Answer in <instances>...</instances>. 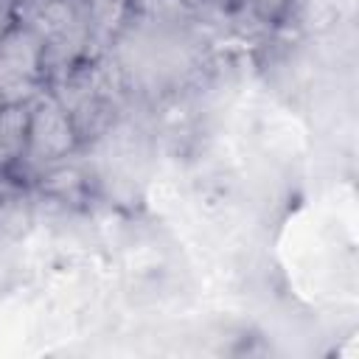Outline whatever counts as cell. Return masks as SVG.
<instances>
[{
	"label": "cell",
	"mask_w": 359,
	"mask_h": 359,
	"mask_svg": "<svg viewBox=\"0 0 359 359\" xmlns=\"http://www.w3.org/2000/svg\"><path fill=\"white\" fill-rule=\"evenodd\" d=\"M20 22V6L14 0H0V36H6Z\"/></svg>",
	"instance_id": "cell-5"
},
{
	"label": "cell",
	"mask_w": 359,
	"mask_h": 359,
	"mask_svg": "<svg viewBox=\"0 0 359 359\" xmlns=\"http://www.w3.org/2000/svg\"><path fill=\"white\" fill-rule=\"evenodd\" d=\"M182 3H199V0H182Z\"/></svg>",
	"instance_id": "cell-8"
},
{
	"label": "cell",
	"mask_w": 359,
	"mask_h": 359,
	"mask_svg": "<svg viewBox=\"0 0 359 359\" xmlns=\"http://www.w3.org/2000/svg\"><path fill=\"white\" fill-rule=\"evenodd\" d=\"M208 3H213V6H219V8H224V11L233 8V0H208Z\"/></svg>",
	"instance_id": "cell-6"
},
{
	"label": "cell",
	"mask_w": 359,
	"mask_h": 359,
	"mask_svg": "<svg viewBox=\"0 0 359 359\" xmlns=\"http://www.w3.org/2000/svg\"><path fill=\"white\" fill-rule=\"evenodd\" d=\"M45 87V45L39 34L20 20L0 36V98L3 104H25Z\"/></svg>",
	"instance_id": "cell-2"
},
{
	"label": "cell",
	"mask_w": 359,
	"mask_h": 359,
	"mask_svg": "<svg viewBox=\"0 0 359 359\" xmlns=\"http://www.w3.org/2000/svg\"><path fill=\"white\" fill-rule=\"evenodd\" d=\"M14 3H17V6H22V3H25V0H14Z\"/></svg>",
	"instance_id": "cell-7"
},
{
	"label": "cell",
	"mask_w": 359,
	"mask_h": 359,
	"mask_svg": "<svg viewBox=\"0 0 359 359\" xmlns=\"http://www.w3.org/2000/svg\"><path fill=\"white\" fill-rule=\"evenodd\" d=\"M28 143V101L0 107V171H14Z\"/></svg>",
	"instance_id": "cell-3"
},
{
	"label": "cell",
	"mask_w": 359,
	"mask_h": 359,
	"mask_svg": "<svg viewBox=\"0 0 359 359\" xmlns=\"http://www.w3.org/2000/svg\"><path fill=\"white\" fill-rule=\"evenodd\" d=\"M0 107H3V98H0Z\"/></svg>",
	"instance_id": "cell-9"
},
{
	"label": "cell",
	"mask_w": 359,
	"mask_h": 359,
	"mask_svg": "<svg viewBox=\"0 0 359 359\" xmlns=\"http://www.w3.org/2000/svg\"><path fill=\"white\" fill-rule=\"evenodd\" d=\"M79 143L81 140L67 109L59 104V98L50 90H42L36 98L28 101V143L20 165L11 174L22 171L39 177L48 168L65 163Z\"/></svg>",
	"instance_id": "cell-1"
},
{
	"label": "cell",
	"mask_w": 359,
	"mask_h": 359,
	"mask_svg": "<svg viewBox=\"0 0 359 359\" xmlns=\"http://www.w3.org/2000/svg\"><path fill=\"white\" fill-rule=\"evenodd\" d=\"M292 3L294 0H233L230 14L247 17L250 22L258 25H278L292 11Z\"/></svg>",
	"instance_id": "cell-4"
}]
</instances>
